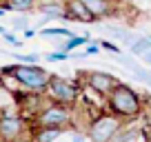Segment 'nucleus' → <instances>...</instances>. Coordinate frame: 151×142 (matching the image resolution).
Here are the masks:
<instances>
[{
    "mask_svg": "<svg viewBox=\"0 0 151 142\" xmlns=\"http://www.w3.org/2000/svg\"><path fill=\"white\" fill-rule=\"evenodd\" d=\"M107 111L120 120H138L142 115V98L136 89L124 82H118L107 95H104Z\"/></svg>",
    "mask_w": 151,
    "mask_h": 142,
    "instance_id": "f257e3e1",
    "label": "nucleus"
},
{
    "mask_svg": "<svg viewBox=\"0 0 151 142\" xmlns=\"http://www.w3.org/2000/svg\"><path fill=\"white\" fill-rule=\"evenodd\" d=\"M73 120V109L69 104H60L53 102V100H47L42 104V109L36 113L33 118V124L36 127H56V129H65L71 124Z\"/></svg>",
    "mask_w": 151,
    "mask_h": 142,
    "instance_id": "f03ea898",
    "label": "nucleus"
},
{
    "mask_svg": "<svg viewBox=\"0 0 151 142\" xmlns=\"http://www.w3.org/2000/svg\"><path fill=\"white\" fill-rule=\"evenodd\" d=\"M14 73H16V78L20 80V85H22L24 89L36 91V93H45V89H47V85H49V78H51V73H49L45 67H40L38 62L36 65H27V62L14 65Z\"/></svg>",
    "mask_w": 151,
    "mask_h": 142,
    "instance_id": "7ed1b4c3",
    "label": "nucleus"
},
{
    "mask_svg": "<svg viewBox=\"0 0 151 142\" xmlns=\"http://www.w3.org/2000/svg\"><path fill=\"white\" fill-rule=\"evenodd\" d=\"M45 95H47V100L73 107L80 98V85L67 80V78H60V76H51L47 89H45Z\"/></svg>",
    "mask_w": 151,
    "mask_h": 142,
    "instance_id": "20e7f679",
    "label": "nucleus"
},
{
    "mask_svg": "<svg viewBox=\"0 0 151 142\" xmlns=\"http://www.w3.org/2000/svg\"><path fill=\"white\" fill-rule=\"evenodd\" d=\"M120 127H122V120L120 118H116L113 113H100L89 122L87 138H89V142H109L118 133Z\"/></svg>",
    "mask_w": 151,
    "mask_h": 142,
    "instance_id": "39448f33",
    "label": "nucleus"
},
{
    "mask_svg": "<svg viewBox=\"0 0 151 142\" xmlns=\"http://www.w3.org/2000/svg\"><path fill=\"white\" fill-rule=\"evenodd\" d=\"M27 129V118L22 113H7L0 111V140L11 142L18 136H22Z\"/></svg>",
    "mask_w": 151,
    "mask_h": 142,
    "instance_id": "423d86ee",
    "label": "nucleus"
},
{
    "mask_svg": "<svg viewBox=\"0 0 151 142\" xmlns=\"http://www.w3.org/2000/svg\"><path fill=\"white\" fill-rule=\"evenodd\" d=\"M82 80H85V87L89 91H96L100 95H107L120 82L116 76H111L107 71H87V73H82Z\"/></svg>",
    "mask_w": 151,
    "mask_h": 142,
    "instance_id": "0eeeda50",
    "label": "nucleus"
},
{
    "mask_svg": "<svg viewBox=\"0 0 151 142\" xmlns=\"http://www.w3.org/2000/svg\"><path fill=\"white\" fill-rule=\"evenodd\" d=\"M47 102V95L45 93H36V91H22L20 95H16V104H18V111L24 118H36V113L42 109V104Z\"/></svg>",
    "mask_w": 151,
    "mask_h": 142,
    "instance_id": "6e6552de",
    "label": "nucleus"
},
{
    "mask_svg": "<svg viewBox=\"0 0 151 142\" xmlns=\"http://www.w3.org/2000/svg\"><path fill=\"white\" fill-rule=\"evenodd\" d=\"M65 20H69V22L91 24V22H98L100 18H96V16L91 14L89 7H87L82 0H67L65 2Z\"/></svg>",
    "mask_w": 151,
    "mask_h": 142,
    "instance_id": "1a4fd4ad",
    "label": "nucleus"
},
{
    "mask_svg": "<svg viewBox=\"0 0 151 142\" xmlns=\"http://www.w3.org/2000/svg\"><path fill=\"white\" fill-rule=\"evenodd\" d=\"M109 142H147V136H145V129H136V127L124 129V127H120L118 133Z\"/></svg>",
    "mask_w": 151,
    "mask_h": 142,
    "instance_id": "9d476101",
    "label": "nucleus"
},
{
    "mask_svg": "<svg viewBox=\"0 0 151 142\" xmlns=\"http://www.w3.org/2000/svg\"><path fill=\"white\" fill-rule=\"evenodd\" d=\"M116 58H118V60L120 62H122V65L124 67H127V69H131L133 71V76H136L138 78V80H142V82H147V85H149L151 87V71H147L145 69V67H140V65H138V62L136 60H133V58L131 56H122V53H116Z\"/></svg>",
    "mask_w": 151,
    "mask_h": 142,
    "instance_id": "9b49d317",
    "label": "nucleus"
},
{
    "mask_svg": "<svg viewBox=\"0 0 151 142\" xmlns=\"http://www.w3.org/2000/svg\"><path fill=\"white\" fill-rule=\"evenodd\" d=\"M62 136V129H56V127H36L33 129V136L31 140L33 142H53Z\"/></svg>",
    "mask_w": 151,
    "mask_h": 142,
    "instance_id": "f8f14e48",
    "label": "nucleus"
},
{
    "mask_svg": "<svg viewBox=\"0 0 151 142\" xmlns=\"http://www.w3.org/2000/svg\"><path fill=\"white\" fill-rule=\"evenodd\" d=\"M104 31H107L111 38H116V40H120L122 44H127V47L136 40L131 36V31H129L127 27H120V24H104Z\"/></svg>",
    "mask_w": 151,
    "mask_h": 142,
    "instance_id": "ddd939ff",
    "label": "nucleus"
},
{
    "mask_svg": "<svg viewBox=\"0 0 151 142\" xmlns=\"http://www.w3.org/2000/svg\"><path fill=\"white\" fill-rule=\"evenodd\" d=\"M36 9L40 11L42 16H49V18H62L65 20V5H60V2H40V5H36Z\"/></svg>",
    "mask_w": 151,
    "mask_h": 142,
    "instance_id": "4468645a",
    "label": "nucleus"
},
{
    "mask_svg": "<svg viewBox=\"0 0 151 142\" xmlns=\"http://www.w3.org/2000/svg\"><path fill=\"white\" fill-rule=\"evenodd\" d=\"M96 18H104L111 14V0H82Z\"/></svg>",
    "mask_w": 151,
    "mask_h": 142,
    "instance_id": "2eb2a0df",
    "label": "nucleus"
},
{
    "mask_svg": "<svg viewBox=\"0 0 151 142\" xmlns=\"http://www.w3.org/2000/svg\"><path fill=\"white\" fill-rule=\"evenodd\" d=\"M36 0H7L5 7L7 11H18V14H27V11L36 9Z\"/></svg>",
    "mask_w": 151,
    "mask_h": 142,
    "instance_id": "dca6fc26",
    "label": "nucleus"
},
{
    "mask_svg": "<svg viewBox=\"0 0 151 142\" xmlns=\"http://www.w3.org/2000/svg\"><path fill=\"white\" fill-rule=\"evenodd\" d=\"M87 42H89V36H87V33H85V36H78V38L71 33L69 38H67V42L62 44L60 49H65V51H76L78 47H82V44H87Z\"/></svg>",
    "mask_w": 151,
    "mask_h": 142,
    "instance_id": "f3484780",
    "label": "nucleus"
},
{
    "mask_svg": "<svg viewBox=\"0 0 151 142\" xmlns=\"http://www.w3.org/2000/svg\"><path fill=\"white\" fill-rule=\"evenodd\" d=\"M40 36H45V38H53V36H65V38H69L71 36V31L69 29H65V27H45V29H40Z\"/></svg>",
    "mask_w": 151,
    "mask_h": 142,
    "instance_id": "a211bd4d",
    "label": "nucleus"
},
{
    "mask_svg": "<svg viewBox=\"0 0 151 142\" xmlns=\"http://www.w3.org/2000/svg\"><path fill=\"white\" fill-rule=\"evenodd\" d=\"M67 58H69V51H65V49H60V51L47 53V56H45V60H47V62H60V60H67Z\"/></svg>",
    "mask_w": 151,
    "mask_h": 142,
    "instance_id": "6ab92c4d",
    "label": "nucleus"
},
{
    "mask_svg": "<svg viewBox=\"0 0 151 142\" xmlns=\"http://www.w3.org/2000/svg\"><path fill=\"white\" fill-rule=\"evenodd\" d=\"M16 58H18V62H27V65H36L40 60L36 53H16Z\"/></svg>",
    "mask_w": 151,
    "mask_h": 142,
    "instance_id": "aec40b11",
    "label": "nucleus"
},
{
    "mask_svg": "<svg viewBox=\"0 0 151 142\" xmlns=\"http://www.w3.org/2000/svg\"><path fill=\"white\" fill-rule=\"evenodd\" d=\"M11 27H14L16 31H24V29L29 27V18H14L11 20Z\"/></svg>",
    "mask_w": 151,
    "mask_h": 142,
    "instance_id": "412c9836",
    "label": "nucleus"
},
{
    "mask_svg": "<svg viewBox=\"0 0 151 142\" xmlns=\"http://www.w3.org/2000/svg\"><path fill=\"white\" fill-rule=\"evenodd\" d=\"M100 49H107V51H111V53H120V47L113 44L111 40H100Z\"/></svg>",
    "mask_w": 151,
    "mask_h": 142,
    "instance_id": "4be33fe9",
    "label": "nucleus"
},
{
    "mask_svg": "<svg viewBox=\"0 0 151 142\" xmlns=\"http://www.w3.org/2000/svg\"><path fill=\"white\" fill-rule=\"evenodd\" d=\"M85 53H87V56H96V53H100V42H93V44H89V42H87Z\"/></svg>",
    "mask_w": 151,
    "mask_h": 142,
    "instance_id": "5701e85b",
    "label": "nucleus"
},
{
    "mask_svg": "<svg viewBox=\"0 0 151 142\" xmlns=\"http://www.w3.org/2000/svg\"><path fill=\"white\" fill-rule=\"evenodd\" d=\"M2 33H5V40H7V42H11V44H20V40L16 38L14 33H9V31H2Z\"/></svg>",
    "mask_w": 151,
    "mask_h": 142,
    "instance_id": "b1692460",
    "label": "nucleus"
},
{
    "mask_svg": "<svg viewBox=\"0 0 151 142\" xmlns=\"http://www.w3.org/2000/svg\"><path fill=\"white\" fill-rule=\"evenodd\" d=\"M73 142H87V136H82V133H73Z\"/></svg>",
    "mask_w": 151,
    "mask_h": 142,
    "instance_id": "393cba45",
    "label": "nucleus"
},
{
    "mask_svg": "<svg viewBox=\"0 0 151 142\" xmlns=\"http://www.w3.org/2000/svg\"><path fill=\"white\" fill-rule=\"evenodd\" d=\"M22 36H24V38H33V36H36V31H33V29H24V31H22Z\"/></svg>",
    "mask_w": 151,
    "mask_h": 142,
    "instance_id": "a878e982",
    "label": "nucleus"
},
{
    "mask_svg": "<svg viewBox=\"0 0 151 142\" xmlns=\"http://www.w3.org/2000/svg\"><path fill=\"white\" fill-rule=\"evenodd\" d=\"M11 142H33V140H31V138H24V133H22V136H18L16 140H11Z\"/></svg>",
    "mask_w": 151,
    "mask_h": 142,
    "instance_id": "bb28decb",
    "label": "nucleus"
},
{
    "mask_svg": "<svg viewBox=\"0 0 151 142\" xmlns=\"http://www.w3.org/2000/svg\"><path fill=\"white\" fill-rule=\"evenodd\" d=\"M145 136H147V142H151V124L145 127Z\"/></svg>",
    "mask_w": 151,
    "mask_h": 142,
    "instance_id": "cd10ccee",
    "label": "nucleus"
},
{
    "mask_svg": "<svg viewBox=\"0 0 151 142\" xmlns=\"http://www.w3.org/2000/svg\"><path fill=\"white\" fill-rule=\"evenodd\" d=\"M5 93H7V91H5V89H2V87H0V104L5 102Z\"/></svg>",
    "mask_w": 151,
    "mask_h": 142,
    "instance_id": "c85d7f7f",
    "label": "nucleus"
},
{
    "mask_svg": "<svg viewBox=\"0 0 151 142\" xmlns=\"http://www.w3.org/2000/svg\"><path fill=\"white\" fill-rule=\"evenodd\" d=\"M7 14V7H0V16H5Z\"/></svg>",
    "mask_w": 151,
    "mask_h": 142,
    "instance_id": "c756f323",
    "label": "nucleus"
},
{
    "mask_svg": "<svg viewBox=\"0 0 151 142\" xmlns=\"http://www.w3.org/2000/svg\"><path fill=\"white\" fill-rule=\"evenodd\" d=\"M0 142H2V140H0Z\"/></svg>",
    "mask_w": 151,
    "mask_h": 142,
    "instance_id": "7c9ffc66",
    "label": "nucleus"
}]
</instances>
